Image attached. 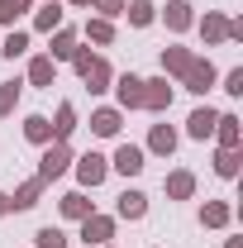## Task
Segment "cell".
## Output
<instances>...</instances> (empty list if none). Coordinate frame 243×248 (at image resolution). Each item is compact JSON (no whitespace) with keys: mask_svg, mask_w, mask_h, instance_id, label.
Masks as SVG:
<instances>
[{"mask_svg":"<svg viewBox=\"0 0 243 248\" xmlns=\"http://www.w3.org/2000/svg\"><path fill=\"white\" fill-rule=\"evenodd\" d=\"M48 124H53V143H72V134L81 129V124H76V105H72V100H62L58 115H53Z\"/></svg>","mask_w":243,"mask_h":248,"instance_id":"cell-21","label":"cell"},{"mask_svg":"<svg viewBox=\"0 0 243 248\" xmlns=\"http://www.w3.org/2000/svg\"><path fill=\"white\" fill-rule=\"evenodd\" d=\"M33 0H0V29H15V19H24Z\"/></svg>","mask_w":243,"mask_h":248,"instance_id":"cell-31","label":"cell"},{"mask_svg":"<svg viewBox=\"0 0 243 248\" xmlns=\"http://www.w3.org/2000/svg\"><path fill=\"white\" fill-rule=\"evenodd\" d=\"M182 86H186L191 95H210L214 86H219V67H214L210 58H200V53H196V62L186 67V77H182Z\"/></svg>","mask_w":243,"mask_h":248,"instance_id":"cell-4","label":"cell"},{"mask_svg":"<svg viewBox=\"0 0 243 248\" xmlns=\"http://www.w3.org/2000/svg\"><path fill=\"white\" fill-rule=\"evenodd\" d=\"M234 224V205L229 201H205L200 205V229H229Z\"/></svg>","mask_w":243,"mask_h":248,"instance_id":"cell-24","label":"cell"},{"mask_svg":"<svg viewBox=\"0 0 243 248\" xmlns=\"http://www.w3.org/2000/svg\"><path fill=\"white\" fill-rule=\"evenodd\" d=\"M29 48H33L29 29H5V33H0V58L19 62V58H29Z\"/></svg>","mask_w":243,"mask_h":248,"instance_id":"cell-22","label":"cell"},{"mask_svg":"<svg viewBox=\"0 0 243 248\" xmlns=\"http://www.w3.org/2000/svg\"><path fill=\"white\" fill-rule=\"evenodd\" d=\"M105 248H115V244H105Z\"/></svg>","mask_w":243,"mask_h":248,"instance_id":"cell-39","label":"cell"},{"mask_svg":"<svg viewBox=\"0 0 243 248\" xmlns=\"http://www.w3.org/2000/svg\"><path fill=\"white\" fill-rule=\"evenodd\" d=\"M72 172H76V182H81V191H95V186H105V177H110V157L105 153H81L72 157Z\"/></svg>","mask_w":243,"mask_h":248,"instance_id":"cell-2","label":"cell"},{"mask_svg":"<svg viewBox=\"0 0 243 248\" xmlns=\"http://www.w3.org/2000/svg\"><path fill=\"white\" fill-rule=\"evenodd\" d=\"M53 81H58V62L48 58V53H33L29 72H24V86H43V91H48Z\"/></svg>","mask_w":243,"mask_h":248,"instance_id":"cell-19","label":"cell"},{"mask_svg":"<svg viewBox=\"0 0 243 248\" xmlns=\"http://www.w3.org/2000/svg\"><path fill=\"white\" fill-rule=\"evenodd\" d=\"M91 134L95 139H120V129H124V110L120 105H100V110H91Z\"/></svg>","mask_w":243,"mask_h":248,"instance_id":"cell-10","label":"cell"},{"mask_svg":"<svg viewBox=\"0 0 243 248\" xmlns=\"http://www.w3.org/2000/svg\"><path fill=\"white\" fill-rule=\"evenodd\" d=\"M58 210H62V219H72V224H81V219H86V215L95 210V201L86 196V191H67V196L58 201Z\"/></svg>","mask_w":243,"mask_h":248,"instance_id":"cell-23","label":"cell"},{"mask_svg":"<svg viewBox=\"0 0 243 248\" xmlns=\"http://www.w3.org/2000/svg\"><path fill=\"white\" fill-rule=\"evenodd\" d=\"M191 29H200L205 48H219V43H229V19H224L219 10H205V15H196V24H191Z\"/></svg>","mask_w":243,"mask_h":248,"instance_id":"cell-8","label":"cell"},{"mask_svg":"<svg viewBox=\"0 0 243 248\" xmlns=\"http://www.w3.org/2000/svg\"><path fill=\"white\" fill-rule=\"evenodd\" d=\"M214 120H219V110H214V105H196V110L186 115V139L205 143V139L214 134Z\"/></svg>","mask_w":243,"mask_h":248,"instance_id":"cell-17","label":"cell"},{"mask_svg":"<svg viewBox=\"0 0 243 248\" xmlns=\"http://www.w3.org/2000/svg\"><path fill=\"white\" fill-rule=\"evenodd\" d=\"M124 5H129V0H91V10L100 15V19H120Z\"/></svg>","mask_w":243,"mask_h":248,"instance_id":"cell-33","label":"cell"},{"mask_svg":"<svg viewBox=\"0 0 243 248\" xmlns=\"http://www.w3.org/2000/svg\"><path fill=\"white\" fill-rule=\"evenodd\" d=\"M219 148H243V120L234 110H219V120H214V134H210Z\"/></svg>","mask_w":243,"mask_h":248,"instance_id":"cell-12","label":"cell"},{"mask_svg":"<svg viewBox=\"0 0 243 248\" xmlns=\"http://www.w3.org/2000/svg\"><path fill=\"white\" fill-rule=\"evenodd\" d=\"M177 143H182V134L162 120V124H152V129H148V148H143V153H152V157H172V153H177Z\"/></svg>","mask_w":243,"mask_h":248,"instance_id":"cell-16","label":"cell"},{"mask_svg":"<svg viewBox=\"0 0 243 248\" xmlns=\"http://www.w3.org/2000/svg\"><path fill=\"white\" fill-rule=\"evenodd\" d=\"M43 191H48L43 177H24V182L10 191V215H15V210H33V205L43 201Z\"/></svg>","mask_w":243,"mask_h":248,"instance_id":"cell-13","label":"cell"},{"mask_svg":"<svg viewBox=\"0 0 243 248\" xmlns=\"http://www.w3.org/2000/svg\"><path fill=\"white\" fill-rule=\"evenodd\" d=\"M143 215H148V196H143L138 186H124L120 201H115V219H129V224H138Z\"/></svg>","mask_w":243,"mask_h":248,"instance_id":"cell-11","label":"cell"},{"mask_svg":"<svg viewBox=\"0 0 243 248\" xmlns=\"http://www.w3.org/2000/svg\"><path fill=\"white\" fill-rule=\"evenodd\" d=\"M229 43H243V19H229Z\"/></svg>","mask_w":243,"mask_h":248,"instance_id":"cell-35","label":"cell"},{"mask_svg":"<svg viewBox=\"0 0 243 248\" xmlns=\"http://www.w3.org/2000/svg\"><path fill=\"white\" fill-rule=\"evenodd\" d=\"M172 95H177V86L167 77H143V110L148 115H167L172 110Z\"/></svg>","mask_w":243,"mask_h":248,"instance_id":"cell-7","label":"cell"},{"mask_svg":"<svg viewBox=\"0 0 243 248\" xmlns=\"http://www.w3.org/2000/svg\"><path fill=\"white\" fill-rule=\"evenodd\" d=\"M81 33H86V43H95V48H110V43H115V19H100V15H91Z\"/></svg>","mask_w":243,"mask_h":248,"instance_id":"cell-28","label":"cell"},{"mask_svg":"<svg viewBox=\"0 0 243 248\" xmlns=\"http://www.w3.org/2000/svg\"><path fill=\"white\" fill-rule=\"evenodd\" d=\"M143 167H148V153H143L138 143H120L115 157H110V172H120V177H138Z\"/></svg>","mask_w":243,"mask_h":248,"instance_id":"cell-9","label":"cell"},{"mask_svg":"<svg viewBox=\"0 0 243 248\" xmlns=\"http://www.w3.org/2000/svg\"><path fill=\"white\" fill-rule=\"evenodd\" d=\"M243 167V153L239 148H214V177H224V182H234Z\"/></svg>","mask_w":243,"mask_h":248,"instance_id":"cell-29","label":"cell"},{"mask_svg":"<svg viewBox=\"0 0 243 248\" xmlns=\"http://www.w3.org/2000/svg\"><path fill=\"white\" fill-rule=\"evenodd\" d=\"M67 24V10H62L58 0H43L38 10H33V29L38 33H53V29H62Z\"/></svg>","mask_w":243,"mask_h":248,"instance_id":"cell-25","label":"cell"},{"mask_svg":"<svg viewBox=\"0 0 243 248\" xmlns=\"http://www.w3.org/2000/svg\"><path fill=\"white\" fill-rule=\"evenodd\" d=\"M72 67H76L81 86H86L91 95H105V91H110V81H115V67L105 62V53H91V48H76Z\"/></svg>","mask_w":243,"mask_h":248,"instance_id":"cell-1","label":"cell"},{"mask_svg":"<svg viewBox=\"0 0 243 248\" xmlns=\"http://www.w3.org/2000/svg\"><path fill=\"white\" fill-rule=\"evenodd\" d=\"M115 224H120L115 215H100V210H91V215L81 219V244H86V248H105V244H115Z\"/></svg>","mask_w":243,"mask_h":248,"instance_id":"cell-6","label":"cell"},{"mask_svg":"<svg viewBox=\"0 0 243 248\" xmlns=\"http://www.w3.org/2000/svg\"><path fill=\"white\" fill-rule=\"evenodd\" d=\"M10 215V191H0V219Z\"/></svg>","mask_w":243,"mask_h":248,"instance_id":"cell-36","label":"cell"},{"mask_svg":"<svg viewBox=\"0 0 243 248\" xmlns=\"http://www.w3.org/2000/svg\"><path fill=\"white\" fill-rule=\"evenodd\" d=\"M48 38H53V48H48V58H53V62H72V58H76V48H81V33L72 29V24L53 29Z\"/></svg>","mask_w":243,"mask_h":248,"instance_id":"cell-18","label":"cell"},{"mask_svg":"<svg viewBox=\"0 0 243 248\" xmlns=\"http://www.w3.org/2000/svg\"><path fill=\"white\" fill-rule=\"evenodd\" d=\"M72 143H48V148H43V157H38V172H33V177H43V182L53 186L58 182V177H67V172H72Z\"/></svg>","mask_w":243,"mask_h":248,"instance_id":"cell-3","label":"cell"},{"mask_svg":"<svg viewBox=\"0 0 243 248\" xmlns=\"http://www.w3.org/2000/svg\"><path fill=\"white\" fill-rule=\"evenodd\" d=\"M110 91H115V105H120L124 115H129V110H143V77H138V72H120V77L110 81Z\"/></svg>","mask_w":243,"mask_h":248,"instance_id":"cell-5","label":"cell"},{"mask_svg":"<svg viewBox=\"0 0 243 248\" xmlns=\"http://www.w3.org/2000/svg\"><path fill=\"white\" fill-rule=\"evenodd\" d=\"M224 248H243V239H224Z\"/></svg>","mask_w":243,"mask_h":248,"instance_id":"cell-38","label":"cell"},{"mask_svg":"<svg viewBox=\"0 0 243 248\" xmlns=\"http://www.w3.org/2000/svg\"><path fill=\"white\" fill-rule=\"evenodd\" d=\"M67 244H72V239L62 234L58 224H43V229L33 234V248H67Z\"/></svg>","mask_w":243,"mask_h":248,"instance_id":"cell-32","label":"cell"},{"mask_svg":"<svg viewBox=\"0 0 243 248\" xmlns=\"http://www.w3.org/2000/svg\"><path fill=\"white\" fill-rule=\"evenodd\" d=\"M24 139H29L33 148H48V143H53V124H48V115H24Z\"/></svg>","mask_w":243,"mask_h":248,"instance_id":"cell-27","label":"cell"},{"mask_svg":"<svg viewBox=\"0 0 243 248\" xmlns=\"http://www.w3.org/2000/svg\"><path fill=\"white\" fill-rule=\"evenodd\" d=\"M191 62H196V53H191L186 43H172V48H162V77H167V81H172V77L182 81Z\"/></svg>","mask_w":243,"mask_h":248,"instance_id":"cell-20","label":"cell"},{"mask_svg":"<svg viewBox=\"0 0 243 248\" xmlns=\"http://www.w3.org/2000/svg\"><path fill=\"white\" fill-rule=\"evenodd\" d=\"M157 19H162L172 33H186L191 24H196V5H191V0H167V10H157Z\"/></svg>","mask_w":243,"mask_h":248,"instance_id":"cell-15","label":"cell"},{"mask_svg":"<svg viewBox=\"0 0 243 248\" xmlns=\"http://www.w3.org/2000/svg\"><path fill=\"white\" fill-rule=\"evenodd\" d=\"M162 191H167V201H196V172L191 167H172L162 177Z\"/></svg>","mask_w":243,"mask_h":248,"instance_id":"cell-14","label":"cell"},{"mask_svg":"<svg viewBox=\"0 0 243 248\" xmlns=\"http://www.w3.org/2000/svg\"><path fill=\"white\" fill-rule=\"evenodd\" d=\"M124 19H129L134 29H152V24H157V5H152V0H129V5H124Z\"/></svg>","mask_w":243,"mask_h":248,"instance_id":"cell-26","label":"cell"},{"mask_svg":"<svg viewBox=\"0 0 243 248\" xmlns=\"http://www.w3.org/2000/svg\"><path fill=\"white\" fill-rule=\"evenodd\" d=\"M19 95H24V81H19V77L0 81V120H10V115L19 110Z\"/></svg>","mask_w":243,"mask_h":248,"instance_id":"cell-30","label":"cell"},{"mask_svg":"<svg viewBox=\"0 0 243 248\" xmlns=\"http://www.w3.org/2000/svg\"><path fill=\"white\" fill-rule=\"evenodd\" d=\"M67 5H76V10H91V0H67Z\"/></svg>","mask_w":243,"mask_h":248,"instance_id":"cell-37","label":"cell"},{"mask_svg":"<svg viewBox=\"0 0 243 248\" xmlns=\"http://www.w3.org/2000/svg\"><path fill=\"white\" fill-rule=\"evenodd\" d=\"M224 91H229V95H243V67H229V72H224Z\"/></svg>","mask_w":243,"mask_h":248,"instance_id":"cell-34","label":"cell"}]
</instances>
